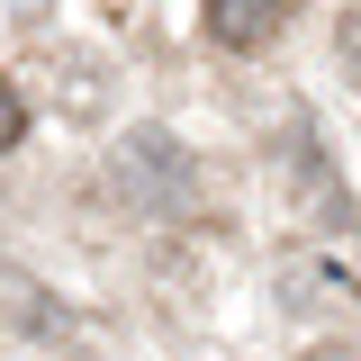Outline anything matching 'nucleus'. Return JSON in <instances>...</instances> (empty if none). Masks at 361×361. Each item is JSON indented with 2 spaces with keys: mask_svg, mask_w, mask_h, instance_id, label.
<instances>
[{
  "mask_svg": "<svg viewBox=\"0 0 361 361\" xmlns=\"http://www.w3.org/2000/svg\"><path fill=\"white\" fill-rule=\"evenodd\" d=\"M109 190L127 199L135 217H190V208H199V163H190L180 135L135 127V135H118V154H109Z\"/></svg>",
  "mask_w": 361,
  "mask_h": 361,
  "instance_id": "f257e3e1",
  "label": "nucleus"
},
{
  "mask_svg": "<svg viewBox=\"0 0 361 361\" xmlns=\"http://www.w3.org/2000/svg\"><path fill=\"white\" fill-rule=\"evenodd\" d=\"M289 18V0H208V37L235 45V54H262Z\"/></svg>",
  "mask_w": 361,
  "mask_h": 361,
  "instance_id": "f03ea898",
  "label": "nucleus"
},
{
  "mask_svg": "<svg viewBox=\"0 0 361 361\" xmlns=\"http://www.w3.org/2000/svg\"><path fill=\"white\" fill-rule=\"evenodd\" d=\"M334 63L361 82V9H343V27H334Z\"/></svg>",
  "mask_w": 361,
  "mask_h": 361,
  "instance_id": "7ed1b4c3",
  "label": "nucleus"
},
{
  "mask_svg": "<svg viewBox=\"0 0 361 361\" xmlns=\"http://www.w3.org/2000/svg\"><path fill=\"white\" fill-rule=\"evenodd\" d=\"M18 135H27V99H18V90L0 82V154H9V145H18Z\"/></svg>",
  "mask_w": 361,
  "mask_h": 361,
  "instance_id": "20e7f679",
  "label": "nucleus"
}]
</instances>
